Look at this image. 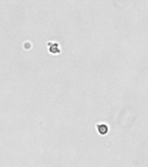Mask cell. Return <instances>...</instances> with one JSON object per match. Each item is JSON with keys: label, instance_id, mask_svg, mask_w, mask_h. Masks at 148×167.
<instances>
[{"label": "cell", "instance_id": "6da1fadb", "mask_svg": "<svg viewBox=\"0 0 148 167\" xmlns=\"http://www.w3.org/2000/svg\"><path fill=\"white\" fill-rule=\"evenodd\" d=\"M98 131L101 134H106L108 131V128L106 125H98Z\"/></svg>", "mask_w": 148, "mask_h": 167}]
</instances>
